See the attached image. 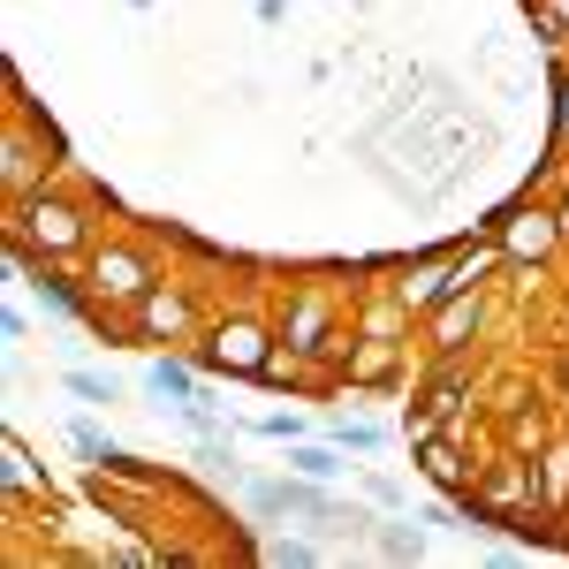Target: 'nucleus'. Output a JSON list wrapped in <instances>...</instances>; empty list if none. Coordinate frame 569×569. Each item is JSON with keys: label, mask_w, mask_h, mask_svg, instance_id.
I'll return each instance as SVG.
<instances>
[{"label": "nucleus", "mask_w": 569, "mask_h": 569, "mask_svg": "<svg viewBox=\"0 0 569 569\" xmlns=\"http://www.w3.org/2000/svg\"><path fill=\"white\" fill-rule=\"evenodd\" d=\"M0 228H8V243H31L39 259L53 266H84L91 243H99V220H91L84 198H61L53 182L46 190H31V198H16V206H0Z\"/></svg>", "instance_id": "f257e3e1"}, {"label": "nucleus", "mask_w": 569, "mask_h": 569, "mask_svg": "<svg viewBox=\"0 0 569 569\" xmlns=\"http://www.w3.org/2000/svg\"><path fill=\"white\" fill-rule=\"evenodd\" d=\"M77 281H84V319H99L107 335L114 327H130V311H137V297L160 281V266L144 259L137 243H91V259L77 266Z\"/></svg>", "instance_id": "f03ea898"}, {"label": "nucleus", "mask_w": 569, "mask_h": 569, "mask_svg": "<svg viewBox=\"0 0 569 569\" xmlns=\"http://www.w3.org/2000/svg\"><path fill=\"white\" fill-rule=\"evenodd\" d=\"M479 509H486V525H501V531H517V517H547V493H539V456L531 448H493L479 463Z\"/></svg>", "instance_id": "7ed1b4c3"}, {"label": "nucleus", "mask_w": 569, "mask_h": 569, "mask_svg": "<svg viewBox=\"0 0 569 569\" xmlns=\"http://www.w3.org/2000/svg\"><path fill=\"white\" fill-rule=\"evenodd\" d=\"M266 350H273V327L251 319V311H228V319H213L198 335V365L206 372H228V380H259Z\"/></svg>", "instance_id": "20e7f679"}, {"label": "nucleus", "mask_w": 569, "mask_h": 569, "mask_svg": "<svg viewBox=\"0 0 569 569\" xmlns=\"http://www.w3.org/2000/svg\"><path fill=\"white\" fill-rule=\"evenodd\" d=\"M493 236H501V251H509V266H555V259L569 251L562 213H555V206H539V198H525V206H509V213L493 220Z\"/></svg>", "instance_id": "39448f33"}, {"label": "nucleus", "mask_w": 569, "mask_h": 569, "mask_svg": "<svg viewBox=\"0 0 569 569\" xmlns=\"http://www.w3.org/2000/svg\"><path fill=\"white\" fill-rule=\"evenodd\" d=\"M213 319L190 305V289L182 281H152L144 297H137V311H130V335L137 342H198Z\"/></svg>", "instance_id": "423d86ee"}, {"label": "nucleus", "mask_w": 569, "mask_h": 569, "mask_svg": "<svg viewBox=\"0 0 569 569\" xmlns=\"http://www.w3.org/2000/svg\"><path fill=\"white\" fill-rule=\"evenodd\" d=\"M251 509H259L266 525H281V517H311V525H335V493H319V479L305 471H289V479H259L251 486Z\"/></svg>", "instance_id": "0eeeda50"}, {"label": "nucleus", "mask_w": 569, "mask_h": 569, "mask_svg": "<svg viewBox=\"0 0 569 569\" xmlns=\"http://www.w3.org/2000/svg\"><path fill=\"white\" fill-rule=\"evenodd\" d=\"M46 182H53V144L31 137L23 114H16V122H8V144H0V190H8V206H16V198L46 190Z\"/></svg>", "instance_id": "6e6552de"}, {"label": "nucleus", "mask_w": 569, "mask_h": 569, "mask_svg": "<svg viewBox=\"0 0 569 569\" xmlns=\"http://www.w3.org/2000/svg\"><path fill=\"white\" fill-rule=\"evenodd\" d=\"M479 327H486V289H456L448 305L426 311V350L433 357H463L471 342H479Z\"/></svg>", "instance_id": "1a4fd4ad"}, {"label": "nucleus", "mask_w": 569, "mask_h": 569, "mask_svg": "<svg viewBox=\"0 0 569 569\" xmlns=\"http://www.w3.org/2000/svg\"><path fill=\"white\" fill-rule=\"evenodd\" d=\"M402 372H410V365H402V342H388V335H357L350 342V365H342V388H402Z\"/></svg>", "instance_id": "9d476101"}, {"label": "nucleus", "mask_w": 569, "mask_h": 569, "mask_svg": "<svg viewBox=\"0 0 569 569\" xmlns=\"http://www.w3.org/2000/svg\"><path fill=\"white\" fill-rule=\"evenodd\" d=\"M418 471H426L440 493H471V486H479V463L463 456V440H456V433L426 440V448H418Z\"/></svg>", "instance_id": "9b49d317"}, {"label": "nucleus", "mask_w": 569, "mask_h": 569, "mask_svg": "<svg viewBox=\"0 0 569 569\" xmlns=\"http://www.w3.org/2000/svg\"><path fill=\"white\" fill-rule=\"evenodd\" d=\"M418 402H433L440 418H456V410H479V380H471L456 357H440V372L426 380V395H418Z\"/></svg>", "instance_id": "f8f14e48"}, {"label": "nucleus", "mask_w": 569, "mask_h": 569, "mask_svg": "<svg viewBox=\"0 0 569 569\" xmlns=\"http://www.w3.org/2000/svg\"><path fill=\"white\" fill-rule=\"evenodd\" d=\"M0 479H8V501L23 509V501H46V486H39V463H31V448L8 433L0 440Z\"/></svg>", "instance_id": "ddd939ff"}, {"label": "nucleus", "mask_w": 569, "mask_h": 569, "mask_svg": "<svg viewBox=\"0 0 569 569\" xmlns=\"http://www.w3.org/2000/svg\"><path fill=\"white\" fill-rule=\"evenodd\" d=\"M144 388L168 395V402H190V395H198V365H190V357H176V350H160L152 365H144Z\"/></svg>", "instance_id": "4468645a"}, {"label": "nucleus", "mask_w": 569, "mask_h": 569, "mask_svg": "<svg viewBox=\"0 0 569 569\" xmlns=\"http://www.w3.org/2000/svg\"><path fill=\"white\" fill-rule=\"evenodd\" d=\"M342 456H350V448H342V440H289V471H305V479H342Z\"/></svg>", "instance_id": "2eb2a0df"}, {"label": "nucleus", "mask_w": 569, "mask_h": 569, "mask_svg": "<svg viewBox=\"0 0 569 569\" xmlns=\"http://www.w3.org/2000/svg\"><path fill=\"white\" fill-rule=\"evenodd\" d=\"M539 493H547V517H569V440L539 448Z\"/></svg>", "instance_id": "dca6fc26"}, {"label": "nucleus", "mask_w": 569, "mask_h": 569, "mask_svg": "<svg viewBox=\"0 0 569 569\" xmlns=\"http://www.w3.org/2000/svg\"><path fill=\"white\" fill-rule=\"evenodd\" d=\"M327 440H342V448H350V456H372V448H380V426H372V418H350V410H335V418H327Z\"/></svg>", "instance_id": "f3484780"}, {"label": "nucleus", "mask_w": 569, "mask_h": 569, "mask_svg": "<svg viewBox=\"0 0 569 569\" xmlns=\"http://www.w3.org/2000/svg\"><path fill=\"white\" fill-rule=\"evenodd\" d=\"M372 547H380L388 562H418V555H426V531H410V525H372Z\"/></svg>", "instance_id": "a211bd4d"}, {"label": "nucleus", "mask_w": 569, "mask_h": 569, "mask_svg": "<svg viewBox=\"0 0 569 569\" xmlns=\"http://www.w3.org/2000/svg\"><path fill=\"white\" fill-rule=\"evenodd\" d=\"M440 426H448V418H440L433 402H410V410H402V426H395V433L410 440V456H418V448H426V440H440Z\"/></svg>", "instance_id": "6ab92c4d"}, {"label": "nucleus", "mask_w": 569, "mask_h": 569, "mask_svg": "<svg viewBox=\"0 0 569 569\" xmlns=\"http://www.w3.org/2000/svg\"><path fill=\"white\" fill-rule=\"evenodd\" d=\"M61 388L84 395V402H99V410H107V402H122V388H114V380H99V372H84V365H69V372H61Z\"/></svg>", "instance_id": "aec40b11"}, {"label": "nucleus", "mask_w": 569, "mask_h": 569, "mask_svg": "<svg viewBox=\"0 0 569 569\" xmlns=\"http://www.w3.org/2000/svg\"><path fill=\"white\" fill-rule=\"evenodd\" d=\"M259 555H266L273 569H305V562H319V547H311V539H266Z\"/></svg>", "instance_id": "412c9836"}, {"label": "nucleus", "mask_w": 569, "mask_h": 569, "mask_svg": "<svg viewBox=\"0 0 569 569\" xmlns=\"http://www.w3.org/2000/svg\"><path fill=\"white\" fill-rule=\"evenodd\" d=\"M69 448H77L84 463H107V456H114V448H107V433H99V426H84V418L69 426Z\"/></svg>", "instance_id": "4be33fe9"}, {"label": "nucleus", "mask_w": 569, "mask_h": 569, "mask_svg": "<svg viewBox=\"0 0 569 569\" xmlns=\"http://www.w3.org/2000/svg\"><path fill=\"white\" fill-rule=\"evenodd\" d=\"M555 152H569V69H555Z\"/></svg>", "instance_id": "5701e85b"}, {"label": "nucleus", "mask_w": 569, "mask_h": 569, "mask_svg": "<svg viewBox=\"0 0 569 569\" xmlns=\"http://www.w3.org/2000/svg\"><path fill=\"white\" fill-rule=\"evenodd\" d=\"M365 493H372L380 509H402V486H395V479H380V471H365Z\"/></svg>", "instance_id": "b1692460"}, {"label": "nucleus", "mask_w": 569, "mask_h": 569, "mask_svg": "<svg viewBox=\"0 0 569 569\" xmlns=\"http://www.w3.org/2000/svg\"><path fill=\"white\" fill-rule=\"evenodd\" d=\"M555 213H562V236H569V190H562V198H555Z\"/></svg>", "instance_id": "393cba45"}, {"label": "nucleus", "mask_w": 569, "mask_h": 569, "mask_svg": "<svg viewBox=\"0 0 569 569\" xmlns=\"http://www.w3.org/2000/svg\"><path fill=\"white\" fill-rule=\"evenodd\" d=\"M555 8H562V16H569V0H555Z\"/></svg>", "instance_id": "a878e982"}]
</instances>
